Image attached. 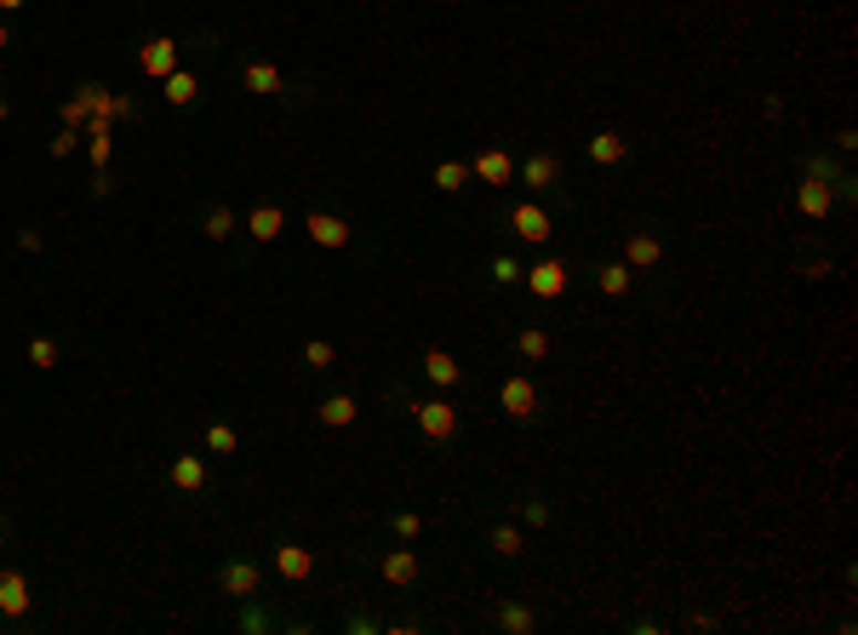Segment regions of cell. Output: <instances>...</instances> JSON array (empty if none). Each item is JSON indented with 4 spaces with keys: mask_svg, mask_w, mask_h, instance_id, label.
<instances>
[{
    "mask_svg": "<svg viewBox=\"0 0 858 635\" xmlns=\"http://www.w3.org/2000/svg\"><path fill=\"white\" fill-rule=\"evenodd\" d=\"M167 481H172L178 492H207L212 470H207V458H201V452H178V458L167 464Z\"/></svg>",
    "mask_w": 858,
    "mask_h": 635,
    "instance_id": "28",
    "label": "cell"
},
{
    "mask_svg": "<svg viewBox=\"0 0 858 635\" xmlns=\"http://www.w3.org/2000/svg\"><path fill=\"white\" fill-rule=\"evenodd\" d=\"M207 452H212V458H236V452H241V429L223 424V418H212V424H207Z\"/></svg>",
    "mask_w": 858,
    "mask_h": 635,
    "instance_id": "33",
    "label": "cell"
},
{
    "mask_svg": "<svg viewBox=\"0 0 858 635\" xmlns=\"http://www.w3.org/2000/svg\"><path fill=\"white\" fill-rule=\"evenodd\" d=\"M584 155H589V166H624V160H630V155H636V144H630V138H624V132H618V126H601V132H596V138H589V144H584Z\"/></svg>",
    "mask_w": 858,
    "mask_h": 635,
    "instance_id": "25",
    "label": "cell"
},
{
    "mask_svg": "<svg viewBox=\"0 0 858 635\" xmlns=\"http://www.w3.org/2000/svg\"><path fill=\"white\" fill-rule=\"evenodd\" d=\"M504 510H510L515 521H526V527H538V532H544V527L555 521V504H550V492H521L515 504H504Z\"/></svg>",
    "mask_w": 858,
    "mask_h": 635,
    "instance_id": "30",
    "label": "cell"
},
{
    "mask_svg": "<svg viewBox=\"0 0 858 635\" xmlns=\"http://www.w3.org/2000/svg\"><path fill=\"white\" fill-rule=\"evenodd\" d=\"M373 573H378L389 590H418V584H423V555H418L412 544L378 550V555H373Z\"/></svg>",
    "mask_w": 858,
    "mask_h": 635,
    "instance_id": "13",
    "label": "cell"
},
{
    "mask_svg": "<svg viewBox=\"0 0 858 635\" xmlns=\"http://www.w3.org/2000/svg\"><path fill=\"white\" fill-rule=\"evenodd\" d=\"M515 189L533 195V200H550L555 212L573 207V195H567V160H561L555 149H526L515 160Z\"/></svg>",
    "mask_w": 858,
    "mask_h": 635,
    "instance_id": "3",
    "label": "cell"
},
{
    "mask_svg": "<svg viewBox=\"0 0 858 635\" xmlns=\"http://www.w3.org/2000/svg\"><path fill=\"white\" fill-rule=\"evenodd\" d=\"M384 400H389L395 413L412 418V429H418L429 447H447V441L464 436V413H458L447 395H407V389H389Z\"/></svg>",
    "mask_w": 858,
    "mask_h": 635,
    "instance_id": "1",
    "label": "cell"
},
{
    "mask_svg": "<svg viewBox=\"0 0 858 635\" xmlns=\"http://www.w3.org/2000/svg\"><path fill=\"white\" fill-rule=\"evenodd\" d=\"M618 258L641 275V287L658 281V275H665V263H670V236H665V223H658V218H636L630 236H624V247H618Z\"/></svg>",
    "mask_w": 858,
    "mask_h": 635,
    "instance_id": "4",
    "label": "cell"
},
{
    "mask_svg": "<svg viewBox=\"0 0 858 635\" xmlns=\"http://www.w3.org/2000/svg\"><path fill=\"white\" fill-rule=\"evenodd\" d=\"M201 236H207L212 247H229V241L241 236V212L229 207V200H212V207L201 212Z\"/></svg>",
    "mask_w": 858,
    "mask_h": 635,
    "instance_id": "27",
    "label": "cell"
},
{
    "mask_svg": "<svg viewBox=\"0 0 858 635\" xmlns=\"http://www.w3.org/2000/svg\"><path fill=\"white\" fill-rule=\"evenodd\" d=\"M304 229H310V241H315L321 252H349V247H355V223H349L344 212H326V207H310Z\"/></svg>",
    "mask_w": 858,
    "mask_h": 635,
    "instance_id": "15",
    "label": "cell"
},
{
    "mask_svg": "<svg viewBox=\"0 0 858 635\" xmlns=\"http://www.w3.org/2000/svg\"><path fill=\"white\" fill-rule=\"evenodd\" d=\"M263 566H270L281 584H310V579L321 573V555L304 550L299 539H286V532H275V539H270V555H263Z\"/></svg>",
    "mask_w": 858,
    "mask_h": 635,
    "instance_id": "10",
    "label": "cell"
},
{
    "mask_svg": "<svg viewBox=\"0 0 858 635\" xmlns=\"http://www.w3.org/2000/svg\"><path fill=\"white\" fill-rule=\"evenodd\" d=\"M304 366H310V373H333V366H338V350L326 344V339H310V344H304Z\"/></svg>",
    "mask_w": 858,
    "mask_h": 635,
    "instance_id": "35",
    "label": "cell"
},
{
    "mask_svg": "<svg viewBox=\"0 0 858 635\" xmlns=\"http://www.w3.org/2000/svg\"><path fill=\"white\" fill-rule=\"evenodd\" d=\"M470 178H481V184H492V189L515 184V155H510L504 144H486V149H475V160H470Z\"/></svg>",
    "mask_w": 858,
    "mask_h": 635,
    "instance_id": "21",
    "label": "cell"
},
{
    "mask_svg": "<svg viewBox=\"0 0 858 635\" xmlns=\"http://www.w3.org/2000/svg\"><path fill=\"white\" fill-rule=\"evenodd\" d=\"M762 115H767V121H784V97H778V92L762 97Z\"/></svg>",
    "mask_w": 858,
    "mask_h": 635,
    "instance_id": "44",
    "label": "cell"
},
{
    "mask_svg": "<svg viewBox=\"0 0 858 635\" xmlns=\"http://www.w3.org/2000/svg\"><path fill=\"white\" fill-rule=\"evenodd\" d=\"M18 247H23V252H41L46 241H41V229H29V223H23V229H18Z\"/></svg>",
    "mask_w": 858,
    "mask_h": 635,
    "instance_id": "42",
    "label": "cell"
},
{
    "mask_svg": "<svg viewBox=\"0 0 858 635\" xmlns=\"http://www.w3.org/2000/svg\"><path fill=\"white\" fill-rule=\"evenodd\" d=\"M624 629H630V635H658L665 624H658V618H624Z\"/></svg>",
    "mask_w": 858,
    "mask_h": 635,
    "instance_id": "43",
    "label": "cell"
},
{
    "mask_svg": "<svg viewBox=\"0 0 858 635\" xmlns=\"http://www.w3.org/2000/svg\"><path fill=\"white\" fill-rule=\"evenodd\" d=\"M0 121H12V97L7 92H0Z\"/></svg>",
    "mask_w": 858,
    "mask_h": 635,
    "instance_id": "49",
    "label": "cell"
},
{
    "mask_svg": "<svg viewBox=\"0 0 858 635\" xmlns=\"http://www.w3.org/2000/svg\"><path fill=\"white\" fill-rule=\"evenodd\" d=\"M7 539H12V521H7V510H0V550H7Z\"/></svg>",
    "mask_w": 858,
    "mask_h": 635,
    "instance_id": "46",
    "label": "cell"
},
{
    "mask_svg": "<svg viewBox=\"0 0 858 635\" xmlns=\"http://www.w3.org/2000/svg\"><path fill=\"white\" fill-rule=\"evenodd\" d=\"M23 355H29V366H41V373H52V366L63 361L57 339H46V332H35V339H29V344H23Z\"/></svg>",
    "mask_w": 858,
    "mask_h": 635,
    "instance_id": "34",
    "label": "cell"
},
{
    "mask_svg": "<svg viewBox=\"0 0 858 635\" xmlns=\"http://www.w3.org/2000/svg\"><path fill=\"white\" fill-rule=\"evenodd\" d=\"M12 46V29H7V18H0V52H7Z\"/></svg>",
    "mask_w": 858,
    "mask_h": 635,
    "instance_id": "48",
    "label": "cell"
},
{
    "mask_svg": "<svg viewBox=\"0 0 858 635\" xmlns=\"http://www.w3.org/2000/svg\"><path fill=\"white\" fill-rule=\"evenodd\" d=\"M344 629H349V635H378L384 624H378V618H367V613H349V618H344Z\"/></svg>",
    "mask_w": 858,
    "mask_h": 635,
    "instance_id": "40",
    "label": "cell"
},
{
    "mask_svg": "<svg viewBox=\"0 0 858 635\" xmlns=\"http://www.w3.org/2000/svg\"><path fill=\"white\" fill-rule=\"evenodd\" d=\"M681 624H687V629H715V618H710V613H687Z\"/></svg>",
    "mask_w": 858,
    "mask_h": 635,
    "instance_id": "45",
    "label": "cell"
},
{
    "mask_svg": "<svg viewBox=\"0 0 858 635\" xmlns=\"http://www.w3.org/2000/svg\"><path fill=\"white\" fill-rule=\"evenodd\" d=\"M555 207L550 200H533V195H521V200H510V207L499 212V229H510L515 241H526V247H550L555 241Z\"/></svg>",
    "mask_w": 858,
    "mask_h": 635,
    "instance_id": "5",
    "label": "cell"
},
{
    "mask_svg": "<svg viewBox=\"0 0 858 635\" xmlns=\"http://www.w3.org/2000/svg\"><path fill=\"white\" fill-rule=\"evenodd\" d=\"M499 407H504L510 424L533 429V424L550 413V389H544L533 373H504V378H499Z\"/></svg>",
    "mask_w": 858,
    "mask_h": 635,
    "instance_id": "6",
    "label": "cell"
},
{
    "mask_svg": "<svg viewBox=\"0 0 858 635\" xmlns=\"http://www.w3.org/2000/svg\"><path fill=\"white\" fill-rule=\"evenodd\" d=\"M486 550L499 555V561H521V555H526V532L515 527L510 510H504V516H492V527H486Z\"/></svg>",
    "mask_w": 858,
    "mask_h": 635,
    "instance_id": "24",
    "label": "cell"
},
{
    "mask_svg": "<svg viewBox=\"0 0 858 635\" xmlns=\"http://www.w3.org/2000/svg\"><path fill=\"white\" fill-rule=\"evenodd\" d=\"M521 275H526V263H521L515 252L499 247V252L486 258V281H492V287H504V292H510V287H521Z\"/></svg>",
    "mask_w": 858,
    "mask_h": 635,
    "instance_id": "31",
    "label": "cell"
},
{
    "mask_svg": "<svg viewBox=\"0 0 858 635\" xmlns=\"http://www.w3.org/2000/svg\"><path fill=\"white\" fill-rule=\"evenodd\" d=\"M75 149H81V126H63V132H57V138L46 144V155H52V160H63V155H75Z\"/></svg>",
    "mask_w": 858,
    "mask_h": 635,
    "instance_id": "37",
    "label": "cell"
},
{
    "mask_svg": "<svg viewBox=\"0 0 858 635\" xmlns=\"http://www.w3.org/2000/svg\"><path fill=\"white\" fill-rule=\"evenodd\" d=\"M236 75H241V92H252V97H281V104H310V92H292V81L275 70L270 58H252V52H241V58H236Z\"/></svg>",
    "mask_w": 858,
    "mask_h": 635,
    "instance_id": "8",
    "label": "cell"
},
{
    "mask_svg": "<svg viewBox=\"0 0 858 635\" xmlns=\"http://www.w3.org/2000/svg\"><path fill=\"white\" fill-rule=\"evenodd\" d=\"M236 629L241 635H275V629H304L299 618H281V607H270V601H263V590L258 595H247V601H236Z\"/></svg>",
    "mask_w": 858,
    "mask_h": 635,
    "instance_id": "16",
    "label": "cell"
},
{
    "mask_svg": "<svg viewBox=\"0 0 858 635\" xmlns=\"http://www.w3.org/2000/svg\"><path fill=\"white\" fill-rule=\"evenodd\" d=\"M418 373H423L429 384H436L441 395H447V389H458V384L470 378V373H464V361H458L452 350H441V344H423V350H418Z\"/></svg>",
    "mask_w": 858,
    "mask_h": 635,
    "instance_id": "17",
    "label": "cell"
},
{
    "mask_svg": "<svg viewBox=\"0 0 858 635\" xmlns=\"http://www.w3.org/2000/svg\"><path fill=\"white\" fill-rule=\"evenodd\" d=\"M521 287L533 292L538 304H555V298H567V287H573V270H567V258H555V252L544 247V258H538V263H526Z\"/></svg>",
    "mask_w": 858,
    "mask_h": 635,
    "instance_id": "12",
    "label": "cell"
},
{
    "mask_svg": "<svg viewBox=\"0 0 858 635\" xmlns=\"http://www.w3.org/2000/svg\"><path fill=\"white\" fill-rule=\"evenodd\" d=\"M802 178L830 184L836 189V212H852L858 207V178H852L847 155H836V149H802Z\"/></svg>",
    "mask_w": 858,
    "mask_h": 635,
    "instance_id": "7",
    "label": "cell"
},
{
    "mask_svg": "<svg viewBox=\"0 0 858 635\" xmlns=\"http://www.w3.org/2000/svg\"><path fill=\"white\" fill-rule=\"evenodd\" d=\"M86 189H92V200H109V195H115V173H109V166H104V173H92Z\"/></svg>",
    "mask_w": 858,
    "mask_h": 635,
    "instance_id": "39",
    "label": "cell"
},
{
    "mask_svg": "<svg viewBox=\"0 0 858 635\" xmlns=\"http://www.w3.org/2000/svg\"><path fill=\"white\" fill-rule=\"evenodd\" d=\"M830 270H836L830 258H802V263H796V275H802V281H824Z\"/></svg>",
    "mask_w": 858,
    "mask_h": 635,
    "instance_id": "38",
    "label": "cell"
},
{
    "mask_svg": "<svg viewBox=\"0 0 858 635\" xmlns=\"http://www.w3.org/2000/svg\"><path fill=\"white\" fill-rule=\"evenodd\" d=\"M184 41H172V35H149V41H138L132 46V70H138L144 81H167L172 70H184Z\"/></svg>",
    "mask_w": 858,
    "mask_h": 635,
    "instance_id": "11",
    "label": "cell"
},
{
    "mask_svg": "<svg viewBox=\"0 0 858 635\" xmlns=\"http://www.w3.org/2000/svg\"><path fill=\"white\" fill-rule=\"evenodd\" d=\"M35 613V584L18 561H0V629H23Z\"/></svg>",
    "mask_w": 858,
    "mask_h": 635,
    "instance_id": "9",
    "label": "cell"
},
{
    "mask_svg": "<svg viewBox=\"0 0 858 635\" xmlns=\"http://www.w3.org/2000/svg\"><path fill=\"white\" fill-rule=\"evenodd\" d=\"M389 532H395V539H401V544H418L423 516H418V510H395V516H389Z\"/></svg>",
    "mask_w": 858,
    "mask_h": 635,
    "instance_id": "36",
    "label": "cell"
},
{
    "mask_svg": "<svg viewBox=\"0 0 858 635\" xmlns=\"http://www.w3.org/2000/svg\"><path fill=\"white\" fill-rule=\"evenodd\" d=\"M589 281H596V292H601V298H636V292H641V275H636L624 258H596Z\"/></svg>",
    "mask_w": 858,
    "mask_h": 635,
    "instance_id": "19",
    "label": "cell"
},
{
    "mask_svg": "<svg viewBox=\"0 0 858 635\" xmlns=\"http://www.w3.org/2000/svg\"><path fill=\"white\" fill-rule=\"evenodd\" d=\"M263 573H270V566H263L258 555H229V561L218 566V590H223L229 601H247V595L263 590Z\"/></svg>",
    "mask_w": 858,
    "mask_h": 635,
    "instance_id": "14",
    "label": "cell"
},
{
    "mask_svg": "<svg viewBox=\"0 0 858 635\" xmlns=\"http://www.w3.org/2000/svg\"><path fill=\"white\" fill-rule=\"evenodd\" d=\"M830 149H836V155H852V149H858V132H852V126H841L836 138H830Z\"/></svg>",
    "mask_w": 858,
    "mask_h": 635,
    "instance_id": "41",
    "label": "cell"
},
{
    "mask_svg": "<svg viewBox=\"0 0 858 635\" xmlns=\"http://www.w3.org/2000/svg\"><path fill=\"white\" fill-rule=\"evenodd\" d=\"M429 184H436L441 195H458V189H464L470 184V160H436V173H429Z\"/></svg>",
    "mask_w": 858,
    "mask_h": 635,
    "instance_id": "32",
    "label": "cell"
},
{
    "mask_svg": "<svg viewBox=\"0 0 858 635\" xmlns=\"http://www.w3.org/2000/svg\"><path fill=\"white\" fill-rule=\"evenodd\" d=\"M510 350H515V361H521V366H544V361L555 355V339H550V326L521 321V326L510 332Z\"/></svg>",
    "mask_w": 858,
    "mask_h": 635,
    "instance_id": "20",
    "label": "cell"
},
{
    "mask_svg": "<svg viewBox=\"0 0 858 635\" xmlns=\"http://www.w3.org/2000/svg\"><path fill=\"white\" fill-rule=\"evenodd\" d=\"M789 207H796L807 223H830V218H836V189L818 184V178H796V189H789Z\"/></svg>",
    "mask_w": 858,
    "mask_h": 635,
    "instance_id": "18",
    "label": "cell"
},
{
    "mask_svg": "<svg viewBox=\"0 0 858 635\" xmlns=\"http://www.w3.org/2000/svg\"><path fill=\"white\" fill-rule=\"evenodd\" d=\"M241 229H247V236H252L258 247H270V241H281V236H286V212L275 207V200H258V207L241 218Z\"/></svg>",
    "mask_w": 858,
    "mask_h": 635,
    "instance_id": "26",
    "label": "cell"
},
{
    "mask_svg": "<svg viewBox=\"0 0 858 635\" xmlns=\"http://www.w3.org/2000/svg\"><path fill=\"white\" fill-rule=\"evenodd\" d=\"M538 607L533 601H521V595H504L499 607H492V629H504V635H538Z\"/></svg>",
    "mask_w": 858,
    "mask_h": 635,
    "instance_id": "22",
    "label": "cell"
},
{
    "mask_svg": "<svg viewBox=\"0 0 858 635\" xmlns=\"http://www.w3.org/2000/svg\"><path fill=\"white\" fill-rule=\"evenodd\" d=\"M29 7V0H0V18H7V12H23Z\"/></svg>",
    "mask_w": 858,
    "mask_h": 635,
    "instance_id": "47",
    "label": "cell"
},
{
    "mask_svg": "<svg viewBox=\"0 0 858 635\" xmlns=\"http://www.w3.org/2000/svg\"><path fill=\"white\" fill-rule=\"evenodd\" d=\"M92 115H104V121H138L144 126V97L138 92H109L104 81H81L75 97H63V126H86Z\"/></svg>",
    "mask_w": 858,
    "mask_h": 635,
    "instance_id": "2",
    "label": "cell"
},
{
    "mask_svg": "<svg viewBox=\"0 0 858 635\" xmlns=\"http://www.w3.org/2000/svg\"><path fill=\"white\" fill-rule=\"evenodd\" d=\"M360 418V395L355 389H326L321 400H315V424L321 429H349Z\"/></svg>",
    "mask_w": 858,
    "mask_h": 635,
    "instance_id": "23",
    "label": "cell"
},
{
    "mask_svg": "<svg viewBox=\"0 0 858 635\" xmlns=\"http://www.w3.org/2000/svg\"><path fill=\"white\" fill-rule=\"evenodd\" d=\"M160 97H167L172 110H189V104H201V75H195V70H172L167 81H160Z\"/></svg>",
    "mask_w": 858,
    "mask_h": 635,
    "instance_id": "29",
    "label": "cell"
}]
</instances>
